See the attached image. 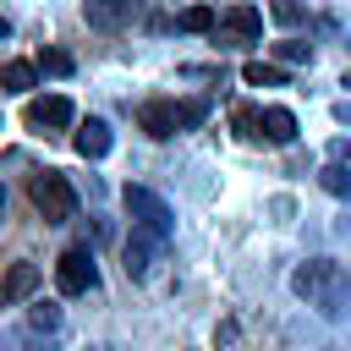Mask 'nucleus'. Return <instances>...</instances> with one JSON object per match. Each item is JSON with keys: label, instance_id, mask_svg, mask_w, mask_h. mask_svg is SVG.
<instances>
[{"label": "nucleus", "instance_id": "nucleus-1", "mask_svg": "<svg viewBox=\"0 0 351 351\" xmlns=\"http://www.w3.org/2000/svg\"><path fill=\"white\" fill-rule=\"evenodd\" d=\"M291 291L307 296V307H318L324 318H340L346 313V296H351V274L335 258H307V263H296Z\"/></svg>", "mask_w": 351, "mask_h": 351}, {"label": "nucleus", "instance_id": "nucleus-2", "mask_svg": "<svg viewBox=\"0 0 351 351\" xmlns=\"http://www.w3.org/2000/svg\"><path fill=\"white\" fill-rule=\"evenodd\" d=\"M27 197H33V208L44 214V225H60V219L77 214V192H71V181H66L60 170H38V176L27 181Z\"/></svg>", "mask_w": 351, "mask_h": 351}, {"label": "nucleus", "instance_id": "nucleus-3", "mask_svg": "<svg viewBox=\"0 0 351 351\" xmlns=\"http://www.w3.org/2000/svg\"><path fill=\"white\" fill-rule=\"evenodd\" d=\"M121 203H126V214H132V219H137L143 230H154V236H170L176 214H170V203H165V197H159L154 186H137V181H132V186L121 192Z\"/></svg>", "mask_w": 351, "mask_h": 351}, {"label": "nucleus", "instance_id": "nucleus-4", "mask_svg": "<svg viewBox=\"0 0 351 351\" xmlns=\"http://www.w3.org/2000/svg\"><path fill=\"white\" fill-rule=\"evenodd\" d=\"M55 285H60V296H82V291H93V285H99L93 252H88V247H66L60 263H55Z\"/></svg>", "mask_w": 351, "mask_h": 351}, {"label": "nucleus", "instance_id": "nucleus-5", "mask_svg": "<svg viewBox=\"0 0 351 351\" xmlns=\"http://www.w3.org/2000/svg\"><path fill=\"white\" fill-rule=\"evenodd\" d=\"M71 121H77V110H71L66 93H44V99L27 104V126H33V132H60V126H71Z\"/></svg>", "mask_w": 351, "mask_h": 351}, {"label": "nucleus", "instance_id": "nucleus-6", "mask_svg": "<svg viewBox=\"0 0 351 351\" xmlns=\"http://www.w3.org/2000/svg\"><path fill=\"white\" fill-rule=\"evenodd\" d=\"M38 280H44V269H38V263H27V258H22V263H11V269L0 274V307H16L22 296H33V291H38Z\"/></svg>", "mask_w": 351, "mask_h": 351}, {"label": "nucleus", "instance_id": "nucleus-7", "mask_svg": "<svg viewBox=\"0 0 351 351\" xmlns=\"http://www.w3.org/2000/svg\"><path fill=\"white\" fill-rule=\"evenodd\" d=\"M258 33H263V16L252 5H230L225 22H219V44H252Z\"/></svg>", "mask_w": 351, "mask_h": 351}, {"label": "nucleus", "instance_id": "nucleus-8", "mask_svg": "<svg viewBox=\"0 0 351 351\" xmlns=\"http://www.w3.org/2000/svg\"><path fill=\"white\" fill-rule=\"evenodd\" d=\"M110 143H115V137H110V121H99V115H88V121L71 132V148H77L82 159H104Z\"/></svg>", "mask_w": 351, "mask_h": 351}, {"label": "nucleus", "instance_id": "nucleus-9", "mask_svg": "<svg viewBox=\"0 0 351 351\" xmlns=\"http://www.w3.org/2000/svg\"><path fill=\"white\" fill-rule=\"evenodd\" d=\"M258 137H263V143H291V137H296V115H291L285 104H263V110H258Z\"/></svg>", "mask_w": 351, "mask_h": 351}, {"label": "nucleus", "instance_id": "nucleus-10", "mask_svg": "<svg viewBox=\"0 0 351 351\" xmlns=\"http://www.w3.org/2000/svg\"><path fill=\"white\" fill-rule=\"evenodd\" d=\"M154 241H165V236H154V230H143V225L126 236V274H132V280H143V274L154 269Z\"/></svg>", "mask_w": 351, "mask_h": 351}, {"label": "nucleus", "instance_id": "nucleus-11", "mask_svg": "<svg viewBox=\"0 0 351 351\" xmlns=\"http://www.w3.org/2000/svg\"><path fill=\"white\" fill-rule=\"evenodd\" d=\"M132 16H137L132 0H88V22L93 27H126Z\"/></svg>", "mask_w": 351, "mask_h": 351}, {"label": "nucleus", "instance_id": "nucleus-12", "mask_svg": "<svg viewBox=\"0 0 351 351\" xmlns=\"http://www.w3.org/2000/svg\"><path fill=\"white\" fill-rule=\"evenodd\" d=\"M137 121H143V132H148V137H159V143L181 132V121H176V104H143V110H137Z\"/></svg>", "mask_w": 351, "mask_h": 351}, {"label": "nucleus", "instance_id": "nucleus-13", "mask_svg": "<svg viewBox=\"0 0 351 351\" xmlns=\"http://www.w3.org/2000/svg\"><path fill=\"white\" fill-rule=\"evenodd\" d=\"M38 82V66H27V60H11V66H0V88L5 93H27Z\"/></svg>", "mask_w": 351, "mask_h": 351}, {"label": "nucleus", "instance_id": "nucleus-14", "mask_svg": "<svg viewBox=\"0 0 351 351\" xmlns=\"http://www.w3.org/2000/svg\"><path fill=\"white\" fill-rule=\"evenodd\" d=\"M241 82H247V88H280V82H285V71H280V66H269V60H247V66H241Z\"/></svg>", "mask_w": 351, "mask_h": 351}, {"label": "nucleus", "instance_id": "nucleus-15", "mask_svg": "<svg viewBox=\"0 0 351 351\" xmlns=\"http://www.w3.org/2000/svg\"><path fill=\"white\" fill-rule=\"evenodd\" d=\"M318 186H324L329 197H351V165H324V170H318Z\"/></svg>", "mask_w": 351, "mask_h": 351}, {"label": "nucleus", "instance_id": "nucleus-16", "mask_svg": "<svg viewBox=\"0 0 351 351\" xmlns=\"http://www.w3.org/2000/svg\"><path fill=\"white\" fill-rule=\"evenodd\" d=\"M176 27H181V33H208V27H214V11H208V5H186V11L176 16Z\"/></svg>", "mask_w": 351, "mask_h": 351}, {"label": "nucleus", "instance_id": "nucleus-17", "mask_svg": "<svg viewBox=\"0 0 351 351\" xmlns=\"http://www.w3.org/2000/svg\"><path fill=\"white\" fill-rule=\"evenodd\" d=\"M176 121H181V132H186V126H203V121H208V99H186V104H176Z\"/></svg>", "mask_w": 351, "mask_h": 351}, {"label": "nucleus", "instance_id": "nucleus-18", "mask_svg": "<svg viewBox=\"0 0 351 351\" xmlns=\"http://www.w3.org/2000/svg\"><path fill=\"white\" fill-rule=\"evenodd\" d=\"M38 71H49V77H71V55H66V49H44V55H38Z\"/></svg>", "mask_w": 351, "mask_h": 351}, {"label": "nucleus", "instance_id": "nucleus-19", "mask_svg": "<svg viewBox=\"0 0 351 351\" xmlns=\"http://www.w3.org/2000/svg\"><path fill=\"white\" fill-rule=\"evenodd\" d=\"M27 329H33V335H55V329H60V307H33Z\"/></svg>", "mask_w": 351, "mask_h": 351}, {"label": "nucleus", "instance_id": "nucleus-20", "mask_svg": "<svg viewBox=\"0 0 351 351\" xmlns=\"http://www.w3.org/2000/svg\"><path fill=\"white\" fill-rule=\"evenodd\" d=\"M269 16H274V22H280V27H296V22H302V16H307V11H302V5H296V0H274V5H269Z\"/></svg>", "mask_w": 351, "mask_h": 351}, {"label": "nucleus", "instance_id": "nucleus-21", "mask_svg": "<svg viewBox=\"0 0 351 351\" xmlns=\"http://www.w3.org/2000/svg\"><path fill=\"white\" fill-rule=\"evenodd\" d=\"M274 55H280L285 66H307V60H313V49H307V44H296V38H285V44H274Z\"/></svg>", "mask_w": 351, "mask_h": 351}, {"label": "nucleus", "instance_id": "nucleus-22", "mask_svg": "<svg viewBox=\"0 0 351 351\" xmlns=\"http://www.w3.org/2000/svg\"><path fill=\"white\" fill-rule=\"evenodd\" d=\"M236 132L258 143V110H236Z\"/></svg>", "mask_w": 351, "mask_h": 351}, {"label": "nucleus", "instance_id": "nucleus-23", "mask_svg": "<svg viewBox=\"0 0 351 351\" xmlns=\"http://www.w3.org/2000/svg\"><path fill=\"white\" fill-rule=\"evenodd\" d=\"M5 33H11V22H5V16H0V38H5Z\"/></svg>", "mask_w": 351, "mask_h": 351}, {"label": "nucleus", "instance_id": "nucleus-24", "mask_svg": "<svg viewBox=\"0 0 351 351\" xmlns=\"http://www.w3.org/2000/svg\"><path fill=\"white\" fill-rule=\"evenodd\" d=\"M340 154H346V159H351V143H340Z\"/></svg>", "mask_w": 351, "mask_h": 351}, {"label": "nucleus", "instance_id": "nucleus-25", "mask_svg": "<svg viewBox=\"0 0 351 351\" xmlns=\"http://www.w3.org/2000/svg\"><path fill=\"white\" fill-rule=\"evenodd\" d=\"M340 88H351V71H346V82H340Z\"/></svg>", "mask_w": 351, "mask_h": 351}, {"label": "nucleus", "instance_id": "nucleus-26", "mask_svg": "<svg viewBox=\"0 0 351 351\" xmlns=\"http://www.w3.org/2000/svg\"><path fill=\"white\" fill-rule=\"evenodd\" d=\"M0 214H5V192H0Z\"/></svg>", "mask_w": 351, "mask_h": 351}]
</instances>
